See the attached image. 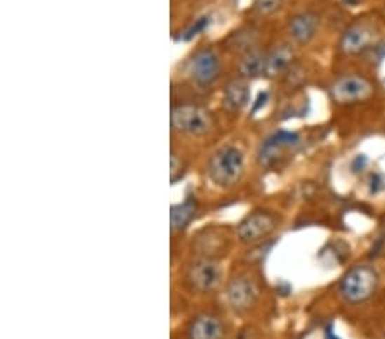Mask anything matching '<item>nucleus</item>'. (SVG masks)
<instances>
[{
    "label": "nucleus",
    "mask_w": 385,
    "mask_h": 339,
    "mask_svg": "<svg viewBox=\"0 0 385 339\" xmlns=\"http://www.w3.org/2000/svg\"><path fill=\"white\" fill-rule=\"evenodd\" d=\"M223 281V269L217 259L199 257L187 269V283L197 293H211Z\"/></svg>",
    "instance_id": "0eeeda50"
},
{
    "label": "nucleus",
    "mask_w": 385,
    "mask_h": 339,
    "mask_svg": "<svg viewBox=\"0 0 385 339\" xmlns=\"http://www.w3.org/2000/svg\"><path fill=\"white\" fill-rule=\"evenodd\" d=\"M170 175H171V182H177L178 177L184 175V163L182 159L177 158V154L171 153V166H170Z\"/></svg>",
    "instance_id": "6ab92c4d"
},
{
    "label": "nucleus",
    "mask_w": 385,
    "mask_h": 339,
    "mask_svg": "<svg viewBox=\"0 0 385 339\" xmlns=\"http://www.w3.org/2000/svg\"><path fill=\"white\" fill-rule=\"evenodd\" d=\"M327 339H337L336 336H334V334L332 333H327Z\"/></svg>",
    "instance_id": "aec40b11"
},
{
    "label": "nucleus",
    "mask_w": 385,
    "mask_h": 339,
    "mask_svg": "<svg viewBox=\"0 0 385 339\" xmlns=\"http://www.w3.org/2000/svg\"><path fill=\"white\" fill-rule=\"evenodd\" d=\"M257 298H259V288H257L254 279L248 278V276H236L228 283V305L238 314L250 310L255 305Z\"/></svg>",
    "instance_id": "1a4fd4ad"
},
{
    "label": "nucleus",
    "mask_w": 385,
    "mask_h": 339,
    "mask_svg": "<svg viewBox=\"0 0 385 339\" xmlns=\"http://www.w3.org/2000/svg\"><path fill=\"white\" fill-rule=\"evenodd\" d=\"M329 95L337 105H356L375 95V84L361 74H342L329 88Z\"/></svg>",
    "instance_id": "20e7f679"
},
{
    "label": "nucleus",
    "mask_w": 385,
    "mask_h": 339,
    "mask_svg": "<svg viewBox=\"0 0 385 339\" xmlns=\"http://www.w3.org/2000/svg\"><path fill=\"white\" fill-rule=\"evenodd\" d=\"M281 6V0H257L255 2V11L259 14L267 15L276 13Z\"/></svg>",
    "instance_id": "a211bd4d"
},
{
    "label": "nucleus",
    "mask_w": 385,
    "mask_h": 339,
    "mask_svg": "<svg viewBox=\"0 0 385 339\" xmlns=\"http://www.w3.org/2000/svg\"><path fill=\"white\" fill-rule=\"evenodd\" d=\"M171 128L187 138H204L214 128V117L208 108L194 103H180L171 108Z\"/></svg>",
    "instance_id": "7ed1b4c3"
},
{
    "label": "nucleus",
    "mask_w": 385,
    "mask_h": 339,
    "mask_svg": "<svg viewBox=\"0 0 385 339\" xmlns=\"http://www.w3.org/2000/svg\"><path fill=\"white\" fill-rule=\"evenodd\" d=\"M245 173V154L236 146H223L209 158L208 177L219 189H231Z\"/></svg>",
    "instance_id": "f257e3e1"
},
{
    "label": "nucleus",
    "mask_w": 385,
    "mask_h": 339,
    "mask_svg": "<svg viewBox=\"0 0 385 339\" xmlns=\"http://www.w3.org/2000/svg\"><path fill=\"white\" fill-rule=\"evenodd\" d=\"M379 284L380 276L375 267L368 264H358L342 276L337 284V293L346 303L358 305L370 300L379 290Z\"/></svg>",
    "instance_id": "f03ea898"
},
{
    "label": "nucleus",
    "mask_w": 385,
    "mask_h": 339,
    "mask_svg": "<svg viewBox=\"0 0 385 339\" xmlns=\"http://www.w3.org/2000/svg\"><path fill=\"white\" fill-rule=\"evenodd\" d=\"M299 142H302L299 135L295 134V132H276L262 142L259 153H257V161L264 168H274L279 163H283L290 156L297 153Z\"/></svg>",
    "instance_id": "423d86ee"
},
{
    "label": "nucleus",
    "mask_w": 385,
    "mask_h": 339,
    "mask_svg": "<svg viewBox=\"0 0 385 339\" xmlns=\"http://www.w3.org/2000/svg\"><path fill=\"white\" fill-rule=\"evenodd\" d=\"M250 101V84L245 77L231 79L223 89V107L229 113L243 110Z\"/></svg>",
    "instance_id": "f8f14e48"
},
{
    "label": "nucleus",
    "mask_w": 385,
    "mask_h": 339,
    "mask_svg": "<svg viewBox=\"0 0 385 339\" xmlns=\"http://www.w3.org/2000/svg\"><path fill=\"white\" fill-rule=\"evenodd\" d=\"M189 77L194 84L201 86V88H208L212 86L219 79L221 76V58L214 48L197 50L192 58L189 60V67H187Z\"/></svg>",
    "instance_id": "6e6552de"
},
{
    "label": "nucleus",
    "mask_w": 385,
    "mask_h": 339,
    "mask_svg": "<svg viewBox=\"0 0 385 339\" xmlns=\"http://www.w3.org/2000/svg\"><path fill=\"white\" fill-rule=\"evenodd\" d=\"M197 206L194 201H184L180 204L171 206V213H170V225H171V232L177 233L185 230L187 226L192 223L194 216H196Z\"/></svg>",
    "instance_id": "dca6fc26"
},
{
    "label": "nucleus",
    "mask_w": 385,
    "mask_h": 339,
    "mask_svg": "<svg viewBox=\"0 0 385 339\" xmlns=\"http://www.w3.org/2000/svg\"><path fill=\"white\" fill-rule=\"evenodd\" d=\"M279 218L266 209H255L236 226V237L245 245H259L278 230Z\"/></svg>",
    "instance_id": "39448f33"
},
{
    "label": "nucleus",
    "mask_w": 385,
    "mask_h": 339,
    "mask_svg": "<svg viewBox=\"0 0 385 339\" xmlns=\"http://www.w3.org/2000/svg\"><path fill=\"white\" fill-rule=\"evenodd\" d=\"M295 50L291 45H279L272 52L267 53V71L266 77H276L285 74L293 65Z\"/></svg>",
    "instance_id": "4468645a"
},
{
    "label": "nucleus",
    "mask_w": 385,
    "mask_h": 339,
    "mask_svg": "<svg viewBox=\"0 0 385 339\" xmlns=\"http://www.w3.org/2000/svg\"><path fill=\"white\" fill-rule=\"evenodd\" d=\"M189 339H224V326L211 314L197 315L189 326Z\"/></svg>",
    "instance_id": "ddd939ff"
},
{
    "label": "nucleus",
    "mask_w": 385,
    "mask_h": 339,
    "mask_svg": "<svg viewBox=\"0 0 385 339\" xmlns=\"http://www.w3.org/2000/svg\"><path fill=\"white\" fill-rule=\"evenodd\" d=\"M320 19L313 13H299L288 22V34L297 45H306L315 38Z\"/></svg>",
    "instance_id": "9b49d317"
},
{
    "label": "nucleus",
    "mask_w": 385,
    "mask_h": 339,
    "mask_svg": "<svg viewBox=\"0 0 385 339\" xmlns=\"http://www.w3.org/2000/svg\"><path fill=\"white\" fill-rule=\"evenodd\" d=\"M377 34L379 33L370 25L356 22V25L349 26L342 33L339 40V50L342 53H346V55H360V53L372 48L373 43L377 41Z\"/></svg>",
    "instance_id": "9d476101"
},
{
    "label": "nucleus",
    "mask_w": 385,
    "mask_h": 339,
    "mask_svg": "<svg viewBox=\"0 0 385 339\" xmlns=\"http://www.w3.org/2000/svg\"><path fill=\"white\" fill-rule=\"evenodd\" d=\"M267 71V53L259 52V50H252V52L245 53L242 60L238 62V72L240 77L245 79H255V77H264Z\"/></svg>",
    "instance_id": "2eb2a0df"
},
{
    "label": "nucleus",
    "mask_w": 385,
    "mask_h": 339,
    "mask_svg": "<svg viewBox=\"0 0 385 339\" xmlns=\"http://www.w3.org/2000/svg\"><path fill=\"white\" fill-rule=\"evenodd\" d=\"M255 41H257L255 31L240 29V31H235V33L229 36L228 45H229V48H231V50L243 53V55H245V53L252 52V50H257L255 48Z\"/></svg>",
    "instance_id": "f3484780"
}]
</instances>
